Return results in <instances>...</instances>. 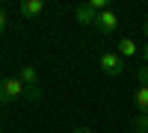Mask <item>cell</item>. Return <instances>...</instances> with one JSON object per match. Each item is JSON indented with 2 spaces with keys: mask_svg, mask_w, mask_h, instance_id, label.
<instances>
[{
  "mask_svg": "<svg viewBox=\"0 0 148 133\" xmlns=\"http://www.w3.org/2000/svg\"><path fill=\"white\" fill-rule=\"evenodd\" d=\"M24 83L18 80V74H12L6 80H0V104H12V101H21L24 98Z\"/></svg>",
  "mask_w": 148,
  "mask_h": 133,
  "instance_id": "cell-1",
  "label": "cell"
},
{
  "mask_svg": "<svg viewBox=\"0 0 148 133\" xmlns=\"http://www.w3.org/2000/svg\"><path fill=\"white\" fill-rule=\"evenodd\" d=\"M98 65H101V71H104L107 77H119L121 71H125V59H121L116 50H107V53H101Z\"/></svg>",
  "mask_w": 148,
  "mask_h": 133,
  "instance_id": "cell-2",
  "label": "cell"
},
{
  "mask_svg": "<svg viewBox=\"0 0 148 133\" xmlns=\"http://www.w3.org/2000/svg\"><path fill=\"white\" fill-rule=\"evenodd\" d=\"M119 15H116V9H107V12H98V21H95V30L98 33H104V35H113L119 30Z\"/></svg>",
  "mask_w": 148,
  "mask_h": 133,
  "instance_id": "cell-3",
  "label": "cell"
},
{
  "mask_svg": "<svg viewBox=\"0 0 148 133\" xmlns=\"http://www.w3.org/2000/svg\"><path fill=\"white\" fill-rule=\"evenodd\" d=\"M45 12V0H21L18 3V15L21 18H39Z\"/></svg>",
  "mask_w": 148,
  "mask_h": 133,
  "instance_id": "cell-4",
  "label": "cell"
},
{
  "mask_svg": "<svg viewBox=\"0 0 148 133\" xmlns=\"http://www.w3.org/2000/svg\"><path fill=\"white\" fill-rule=\"evenodd\" d=\"M74 18L80 21V27H95V21H98V12H95L89 3H80L77 9H74Z\"/></svg>",
  "mask_w": 148,
  "mask_h": 133,
  "instance_id": "cell-5",
  "label": "cell"
},
{
  "mask_svg": "<svg viewBox=\"0 0 148 133\" xmlns=\"http://www.w3.org/2000/svg\"><path fill=\"white\" fill-rule=\"evenodd\" d=\"M18 80L24 86H39V71H36V65H24L18 71Z\"/></svg>",
  "mask_w": 148,
  "mask_h": 133,
  "instance_id": "cell-6",
  "label": "cell"
},
{
  "mask_svg": "<svg viewBox=\"0 0 148 133\" xmlns=\"http://www.w3.org/2000/svg\"><path fill=\"white\" fill-rule=\"evenodd\" d=\"M136 53H139V47H136L133 39H121V42H119V56H121V59H133Z\"/></svg>",
  "mask_w": 148,
  "mask_h": 133,
  "instance_id": "cell-7",
  "label": "cell"
},
{
  "mask_svg": "<svg viewBox=\"0 0 148 133\" xmlns=\"http://www.w3.org/2000/svg\"><path fill=\"white\" fill-rule=\"evenodd\" d=\"M136 106H139V113L148 115V86H139V92H136Z\"/></svg>",
  "mask_w": 148,
  "mask_h": 133,
  "instance_id": "cell-8",
  "label": "cell"
},
{
  "mask_svg": "<svg viewBox=\"0 0 148 133\" xmlns=\"http://www.w3.org/2000/svg\"><path fill=\"white\" fill-rule=\"evenodd\" d=\"M24 101L39 104V101H42V89H39V86H27V89H24Z\"/></svg>",
  "mask_w": 148,
  "mask_h": 133,
  "instance_id": "cell-9",
  "label": "cell"
},
{
  "mask_svg": "<svg viewBox=\"0 0 148 133\" xmlns=\"http://www.w3.org/2000/svg\"><path fill=\"white\" fill-rule=\"evenodd\" d=\"M133 133H148V115L145 113H139L133 118Z\"/></svg>",
  "mask_w": 148,
  "mask_h": 133,
  "instance_id": "cell-10",
  "label": "cell"
},
{
  "mask_svg": "<svg viewBox=\"0 0 148 133\" xmlns=\"http://www.w3.org/2000/svg\"><path fill=\"white\" fill-rule=\"evenodd\" d=\"M136 80H139V86H148V65H142L136 71Z\"/></svg>",
  "mask_w": 148,
  "mask_h": 133,
  "instance_id": "cell-11",
  "label": "cell"
},
{
  "mask_svg": "<svg viewBox=\"0 0 148 133\" xmlns=\"http://www.w3.org/2000/svg\"><path fill=\"white\" fill-rule=\"evenodd\" d=\"M6 24H9V15H6V6L0 3V33L6 30Z\"/></svg>",
  "mask_w": 148,
  "mask_h": 133,
  "instance_id": "cell-12",
  "label": "cell"
},
{
  "mask_svg": "<svg viewBox=\"0 0 148 133\" xmlns=\"http://www.w3.org/2000/svg\"><path fill=\"white\" fill-rule=\"evenodd\" d=\"M71 133H95V130H92V127H83V124H80V127H74Z\"/></svg>",
  "mask_w": 148,
  "mask_h": 133,
  "instance_id": "cell-13",
  "label": "cell"
},
{
  "mask_svg": "<svg viewBox=\"0 0 148 133\" xmlns=\"http://www.w3.org/2000/svg\"><path fill=\"white\" fill-rule=\"evenodd\" d=\"M142 56H145V65H148V42H145V47H142Z\"/></svg>",
  "mask_w": 148,
  "mask_h": 133,
  "instance_id": "cell-14",
  "label": "cell"
},
{
  "mask_svg": "<svg viewBox=\"0 0 148 133\" xmlns=\"http://www.w3.org/2000/svg\"><path fill=\"white\" fill-rule=\"evenodd\" d=\"M142 33H145V35H148V21H145V24H142Z\"/></svg>",
  "mask_w": 148,
  "mask_h": 133,
  "instance_id": "cell-15",
  "label": "cell"
},
{
  "mask_svg": "<svg viewBox=\"0 0 148 133\" xmlns=\"http://www.w3.org/2000/svg\"><path fill=\"white\" fill-rule=\"evenodd\" d=\"M0 133H3V127H0Z\"/></svg>",
  "mask_w": 148,
  "mask_h": 133,
  "instance_id": "cell-16",
  "label": "cell"
}]
</instances>
